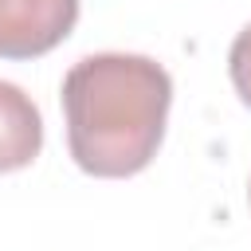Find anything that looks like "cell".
<instances>
[{
	"mask_svg": "<svg viewBox=\"0 0 251 251\" xmlns=\"http://www.w3.org/2000/svg\"><path fill=\"white\" fill-rule=\"evenodd\" d=\"M173 78L149 55H86L63 75L67 145L90 176L141 173L165 137Z\"/></svg>",
	"mask_w": 251,
	"mask_h": 251,
	"instance_id": "cell-1",
	"label": "cell"
},
{
	"mask_svg": "<svg viewBox=\"0 0 251 251\" xmlns=\"http://www.w3.org/2000/svg\"><path fill=\"white\" fill-rule=\"evenodd\" d=\"M227 75H231L235 94L251 106V24L235 35V43H231V51H227Z\"/></svg>",
	"mask_w": 251,
	"mask_h": 251,
	"instance_id": "cell-4",
	"label": "cell"
},
{
	"mask_svg": "<svg viewBox=\"0 0 251 251\" xmlns=\"http://www.w3.org/2000/svg\"><path fill=\"white\" fill-rule=\"evenodd\" d=\"M247 196H251V188H247Z\"/></svg>",
	"mask_w": 251,
	"mask_h": 251,
	"instance_id": "cell-5",
	"label": "cell"
},
{
	"mask_svg": "<svg viewBox=\"0 0 251 251\" xmlns=\"http://www.w3.org/2000/svg\"><path fill=\"white\" fill-rule=\"evenodd\" d=\"M43 149V118L35 102L0 78V173L27 169Z\"/></svg>",
	"mask_w": 251,
	"mask_h": 251,
	"instance_id": "cell-3",
	"label": "cell"
},
{
	"mask_svg": "<svg viewBox=\"0 0 251 251\" xmlns=\"http://www.w3.org/2000/svg\"><path fill=\"white\" fill-rule=\"evenodd\" d=\"M78 24V0H0V59H35Z\"/></svg>",
	"mask_w": 251,
	"mask_h": 251,
	"instance_id": "cell-2",
	"label": "cell"
}]
</instances>
